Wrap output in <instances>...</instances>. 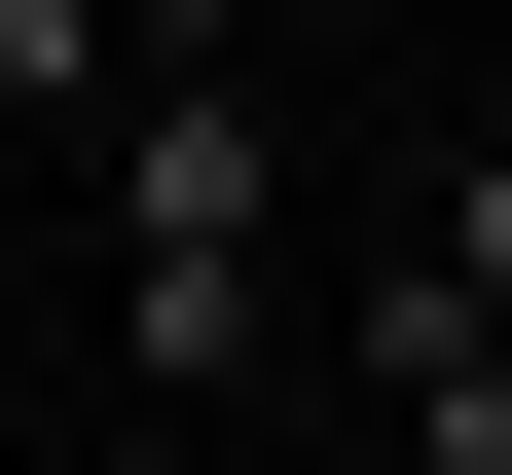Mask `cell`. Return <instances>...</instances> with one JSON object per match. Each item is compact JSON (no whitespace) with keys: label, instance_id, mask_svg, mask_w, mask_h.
<instances>
[{"label":"cell","instance_id":"5","mask_svg":"<svg viewBox=\"0 0 512 475\" xmlns=\"http://www.w3.org/2000/svg\"><path fill=\"white\" fill-rule=\"evenodd\" d=\"M37 402H74V329H37V293H0V475H37Z\"/></svg>","mask_w":512,"mask_h":475},{"label":"cell","instance_id":"4","mask_svg":"<svg viewBox=\"0 0 512 475\" xmlns=\"http://www.w3.org/2000/svg\"><path fill=\"white\" fill-rule=\"evenodd\" d=\"M403 293H439V329H512V110H476L439 183H403Z\"/></svg>","mask_w":512,"mask_h":475},{"label":"cell","instance_id":"6","mask_svg":"<svg viewBox=\"0 0 512 475\" xmlns=\"http://www.w3.org/2000/svg\"><path fill=\"white\" fill-rule=\"evenodd\" d=\"M147 475H293V439H147Z\"/></svg>","mask_w":512,"mask_h":475},{"label":"cell","instance_id":"2","mask_svg":"<svg viewBox=\"0 0 512 475\" xmlns=\"http://www.w3.org/2000/svg\"><path fill=\"white\" fill-rule=\"evenodd\" d=\"M147 74H256V0H0V110H74V147H110Z\"/></svg>","mask_w":512,"mask_h":475},{"label":"cell","instance_id":"3","mask_svg":"<svg viewBox=\"0 0 512 475\" xmlns=\"http://www.w3.org/2000/svg\"><path fill=\"white\" fill-rule=\"evenodd\" d=\"M366 329V475H512V329H439V293H330Z\"/></svg>","mask_w":512,"mask_h":475},{"label":"cell","instance_id":"1","mask_svg":"<svg viewBox=\"0 0 512 475\" xmlns=\"http://www.w3.org/2000/svg\"><path fill=\"white\" fill-rule=\"evenodd\" d=\"M256 329H293V110H256V74H147V110H110V293H74V366L147 402V439H256Z\"/></svg>","mask_w":512,"mask_h":475}]
</instances>
